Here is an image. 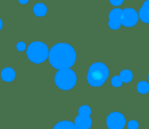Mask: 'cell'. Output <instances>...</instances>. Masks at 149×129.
<instances>
[{"label": "cell", "instance_id": "5", "mask_svg": "<svg viewBox=\"0 0 149 129\" xmlns=\"http://www.w3.org/2000/svg\"><path fill=\"white\" fill-rule=\"evenodd\" d=\"M139 14L133 8H126L121 12V24L125 27H134L139 21Z\"/></svg>", "mask_w": 149, "mask_h": 129}, {"label": "cell", "instance_id": "16", "mask_svg": "<svg viewBox=\"0 0 149 129\" xmlns=\"http://www.w3.org/2000/svg\"><path fill=\"white\" fill-rule=\"evenodd\" d=\"M111 83H112V85H113V87L119 88V87H120V86L122 85L123 82H122V80H121V78H120V75H115V76H113V77L112 78Z\"/></svg>", "mask_w": 149, "mask_h": 129}, {"label": "cell", "instance_id": "3", "mask_svg": "<svg viewBox=\"0 0 149 129\" xmlns=\"http://www.w3.org/2000/svg\"><path fill=\"white\" fill-rule=\"evenodd\" d=\"M49 49L47 45L40 41H35L29 44L26 50L28 59L34 63L39 64L44 62L49 56Z\"/></svg>", "mask_w": 149, "mask_h": 129}, {"label": "cell", "instance_id": "17", "mask_svg": "<svg viewBox=\"0 0 149 129\" xmlns=\"http://www.w3.org/2000/svg\"><path fill=\"white\" fill-rule=\"evenodd\" d=\"M127 128H128V129H138L139 128V123H138L137 121L132 120V121H130L128 122Z\"/></svg>", "mask_w": 149, "mask_h": 129}, {"label": "cell", "instance_id": "10", "mask_svg": "<svg viewBox=\"0 0 149 129\" xmlns=\"http://www.w3.org/2000/svg\"><path fill=\"white\" fill-rule=\"evenodd\" d=\"M139 18L145 23H149V0H146L138 12Z\"/></svg>", "mask_w": 149, "mask_h": 129}, {"label": "cell", "instance_id": "8", "mask_svg": "<svg viewBox=\"0 0 149 129\" xmlns=\"http://www.w3.org/2000/svg\"><path fill=\"white\" fill-rule=\"evenodd\" d=\"M93 124V121L90 116L79 115L74 120V125L78 129H90Z\"/></svg>", "mask_w": 149, "mask_h": 129}, {"label": "cell", "instance_id": "4", "mask_svg": "<svg viewBox=\"0 0 149 129\" xmlns=\"http://www.w3.org/2000/svg\"><path fill=\"white\" fill-rule=\"evenodd\" d=\"M54 82L56 86L61 90H70L77 83V75L71 69H61L56 73Z\"/></svg>", "mask_w": 149, "mask_h": 129}, {"label": "cell", "instance_id": "18", "mask_svg": "<svg viewBox=\"0 0 149 129\" xmlns=\"http://www.w3.org/2000/svg\"><path fill=\"white\" fill-rule=\"evenodd\" d=\"M17 49L18 51H24L26 49V44L24 42H19L17 43Z\"/></svg>", "mask_w": 149, "mask_h": 129}, {"label": "cell", "instance_id": "11", "mask_svg": "<svg viewBox=\"0 0 149 129\" xmlns=\"http://www.w3.org/2000/svg\"><path fill=\"white\" fill-rule=\"evenodd\" d=\"M32 10L37 16H44L47 13V7L43 3H38L33 6Z\"/></svg>", "mask_w": 149, "mask_h": 129}, {"label": "cell", "instance_id": "20", "mask_svg": "<svg viewBox=\"0 0 149 129\" xmlns=\"http://www.w3.org/2000/svg\"><path fill=\"white\" fill-rule=\"evenodd\" d=\"M18 2L22 4H25V3H28L29 0H18Z\"/></svg>", "mask_w": 149, "mask_h": 129}, {"label": "cell", "instance_id": "1", "mask_svg": "<svg viewBox=\"0 0 149 129\" xmlns=\"http://www.w3.org/2000/svg\"><path fill=\"white\" fill-rule=\"evenodd\" d=\"M50 64L56 69H66L73 66L77 55L74 48L65 43L54 44L49 51L48 56Z\"/></svg>", "mask_w": 149, "mask_h": 129}, {"label": "cell", "instance_id": "7", "mask_svg": "<svg viewBox=\"0 0 149 129\" xmlns=\"http://www.w3.org/2000/svg\"><path fill=\"white\" fill-rule=\"evenodd\" d=\"M121 12L122 10L119 8L113 9L108 15V26L112 30H118L121 26Z\"/></svg>", "mask_w": 149, "mask_h": 129}, {"label": "cell", "instance_id": "2", "mask_svg": "<svg viewBox=\"0 0 149 129\" xmlns=\"http://www.w3.org/2000/svg\"><path fill=\"white\" fill-rule=\"evenodd\" d=\"M109 77V69L103 62H95L92 64L87 73V82L93 87L102 86Z\"/></svg>", "mask_w": 149, "mask_h": 129}, {"label": "cell", "instance_id": "13", "mask_svg": "<svg viewBox=\"0 0 149 129\" xmlns=\"http://www.w3.org/2000/svg\"><path fill=\"white\" fill-rule=\"evenodd\" d=\"M120 76L122 82H125V83H128L133 80V73L129 69H123L120 72Z\"/></svg>", "mask_w": 149, "mask_h": 129}, {"label": "cell", "instance_id": "22", "mask_svg": "<svg viewBox=\"0 0 149 129\" xmlns=\"http://www.w3.org/2000/svg\"><path fill=\"white\" fill-rule=\"evenodd\" d=\"M148 81H149V75H148Z\"/></svg>", "mask_w": 149, "mask_h": 129}, {"label": "cell", "instance_id": "12", "mask_svg": "<svg viewBox=\"0 0 149 129\" xmlns=\"http://www.w3.org/2000/svg\"><path fill=\"white\" fill-rule=\"evenodd\" d=\"M53 129H78L74 123L69 121H62L58 122L54 127Z\"/></svg>", "mask_w": 149, "mask_h": 129}, {"label": "cell", "instance_id": "19", "mask_svg": "<svg viewBox=\"0 0 149 129\" xmlns=\"http://www.w3.org/2000/svg\"><path fill=\"white\" fill-rule=\"evenodd\" d=\"M111 4L115 6V7H119L120 5H121L124 2V0H109Z\"/></svg>", "mask_w": 149, "mask_h": 129}, {"label": "cell", "instance_id": "21", "mask_svg": "<svg viewBox=\"0 0 149 129\" xmlns=\"http://www.w3.org/2000/svg\"><path fill=\"white\" fill-rule=\"evenodd\" d=\"M2 28H3V21L0 18V30H2Z\"/></svg>", "mask_w": 149, "mask_h": 129}, {"label": "cell", "instance_id": "6", "mask_svg": "<svg viewBox=\"0 0 149 129\" xmlns=\"http://www.w3.org/2000/svg\"><path fill=\"white\" fill-rule=\"evenodd\" d=\"M126 123L125 116L119 112H113L107 118V126L109 129H123Z\"/></svg>", "mask_w": 149, "mask_h": 129}, {"label": "cell", "instance_id": "14", "mask_svg": "<svg viewBox=\"0 0 149 129\" xmlns=\"http://www.w3.org/2000/svg\"><path fill=\"white\" fill-rule=\"evenodd\" d=\"M137 90L140 94H147L149 91V83L145 81L140 82L137 85Z\"/></svg>", "mask_w": 149, "mask_h": 129}, {"label": "cell", "instance_id": "15", "mask_svg": "<svg viewBox=\"0 0 149 129\" xmlns=\"http://www.w3.org/2000/svg\"><path fill=\"white\" fill-rule=\"evenodd\" d=\"M92 113V109L89 106L87 105H83L79 108V115H86V116H90Z\"/></svg>", "mask_w": 149, "mask_h": 129}, {"label": "cell", "instance_id": "9", "mask_svg": "<svg viewBox=\"0 0 149 129\" xmlns=\"http://www.w3.org/2000/svg\"><path fill=\"white\" fill-rule=\"evenodd\" d=\"M16 72L12 68L6 67L2 69L1 71V78L5 82H11L15 80Z\"/></svg>", "mask_w": 149, "mask_h": 129}]
</instances>
